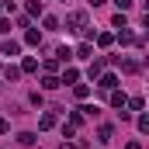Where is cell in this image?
Wrapping results in <instances>:
<instances>
[{
    "mask_svg": "<svg viewBox=\"0 0 149 149\" xmlns=\"http://www.w3.org/2000/svg\"><path fill=\"white\" fill-rule=\"evenodd\" d=\"M42 87H45V90H56V87H59V80H56V76H45V80H42Z\"/></svg>",
    "mask_w": 149,
    "mask_h": 149,
    "instance_id": "obj_1",
    "label": "cell"
},
{
    "mask_svg": "<svg viewBox=\"0 0 149 149\" xmlns=\"http://www.w3.org/2000/svg\"><path fill=\"white\" fill-rule=\"evenodd\" d=\"M38 125H42V128H52V125H56V114H42V121H38Z\"/></svg>",
    "mask_w": 149,
    "mask_h": 149,
    "instance_id": "obj_2",
    "label": "cell"
},
{
    "mask_svg": "<svg viewBox=\"0 0 149 149\" xmlns=\"http://www.w3.org/2000/svg\"><path fill=\"white\" fill-rule=\"evenodd\" d=\"M73 94H76V97H87V94H90V87H87V83H76Z\"/></svg>",
    "mask_w": 149,
    "mask_h": 149,
    "instance_id": "obj_3",
    "label": "cell"
},
{
    "mask_svg": "<svg viewBox=\"0 0 149 149\" xmlns=\"http://www.w3.org/2000/svg\"><path fill=\"white\" fill-rule=\"evenodd\" d=\"M114 83H118L114 76H104V80H101V90H114Z\"/></svg>",
    "mask_w": 149,
    "mask_h": 149,
    "instance_id": "obj_4",
    "label": "cell"
},
{
    "mask_svg": "<svg viewBox=\"0 0 149 149\" xmlns=\"http://www.w3.org/2000/svg\"><path fill=\"white\" fill-rule=\"evenodd\" d=\"M17 49H21L17 42H7V45H3V52H7V56H17Z\"/></svg>",
    "mask_w": 149,
    "mask_h": 149,
    "instance_id": "obj_5",
    "label": "cell"
},
{
    "mask_svg": "<svg viewBox=\"0 0 149 149\" xmlns=\"http://www.w3.org/2000/svg\"><path fill=\"white\" fill-rule=\"evenodd\" d=\"M111 104L114 108H125V94H111Z\"/></svg>",
    "mask_w": 149,
    "mask_h": 149,
    "instance_id": "obj_6",
    "label": "cell"
},
{
    "mask_svg": "<svg viewBox=\"0 0 149 149\" xmlns=\"http://www.w3.org/2000/svg\"><path fill=\"white\" fill-rule=\"evenodd\" d=\"M114 3H118L121 10H128V7H132V0H114Z\"/></svg>",
    "mask_w": 149,
    "mask_h": 149,
    "instance_id": "obj_7",
    "label": "cell"
},
{
    "mask_svg": "<svg viewBox=\"0 0 149 149\" xmlns=\"http://www.w3.org/2000/svg\"><path fill=\"white\" fill-rule=\"evenodd\" d=\"M0 132H7V118H0Z\"/></svg>",
    "mask_w": 149,
    "mask_h": 149,
    "instance_id": "obj_8",
    "label": "cell"
}]
</instances>
